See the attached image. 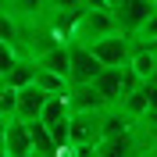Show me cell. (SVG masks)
<instances>
[{"label":"cell","mask_w":157,"mask_h":157,"mask_svg":"<svg viewBox=\"0 0 157 157\" xmlns=\"http://www.w3.org/2000/svg\"><path fill=\"white\" fill-rule=\"evenodd\" d=\"M128 39H132V47H150V50H157V7L150 11L132 32H128Z\"/></svg>","instance_id":"9c48e42d"},{"label":"cell","mask_w":157,"mask_h":157,"mask_svg":"<svg viewBox=\"0 0 157 157\" xmlns=\"http://www.w3.org/2000/svg\"><path fill=\"white\" fill-rule=\"evenodd\" d=\"M118 29L114 14H111V7H82L75 18V29H71V36L82 39V43H93V39L107 36V32Z\"/></svg>","instance_id":"6da1fadb"},{"label":"cell","mask_w":157,"mask_h":157,"mask_svg":"<svg viewBox=\"0 0 157 157\" xmlns=\"http://www.w3.org/2000/svg\"><path fill=\"white\" fill-rule=\"evenodd\" d=\"M64 47H68V82H89V78L104 68V64L93 57L89 43H82V39L68 36V39H64Z\"/></svg>","instance_id":"3957f363"},{"label":"cell","mask_w":157,"mask_h":157,"mask_svg":"<svg viewBox=\"0 0 157 157\" xmlns=\"http://www.w3.org/2000/svg\"><path fill=\"white\" fill-rule=\"evenodd\" d=\"M89 50H93V57H97L104 68H121V64L128 61L132 39H128L121 29H114V32H107V36L93 39V43H89Z\"/></svg>","instance_id":"7a4b0ae2"},{"label":"cell","mask_w":157,"mask_h":157,"mask_svg":"<svg viewBox=\"0 0 157 157\" xmlns=\"http://www.w3.org/2000/svg\"><path fill=\"white\" fill-rule=\"evenodd\" d=\"M32 78H36V64H32V57H21V54H18V61L11 64V71L4 75V82L18 89V86H25V82H32Z\"/></svg>","instance_id":"30bf717a"},{"label":"cell","mask_w":157,"mask_h":157,"mask_svg":"<svg viewBox=\"0 0 157 157\" xmlns=\"http://www.w3.org/2000/svg\"><path fill=\"white\" fill-rule=\"evenodd\" d=\"M104 4H107V7H114V4H118V0H104Z\"/></svg>","instance_id":"9a60e30c"},{"label":"cell","mask_w":157,"mask_h":157,"mask_svg":"<svg viewBox=\"0 0 157 157\" xmlns=\"http://www.w3.org/2000/svg\"><path fill=\"white\" fill-rule=\"evenodd\" d=\"M154 57H157V50H150V47H132V50H128L125 68L132 71L139 82H147V78H150V68H154Z\"/></svg>","instance_id":"52a82bcc"},{"label":"cell","mask_w":157,"mask_h":157,"mask_svg":"<svg viewBox=\"0 0 157 157\" xmlns=\"http://www.w3.org/2000/svg\"><path fill=\"white\" fill-rule=\"evenodd\" d=\"M43 93H68V75H57V71L36 68V78H32Z\"/></svg>","instance_id":"8fae6325"},{"label":"cell","mask_w":157,"mask_h":157,"mask_svg":"<svg viewBox=\"0 0 157 157\" xmlns=\"http://www.w3.org/2000/svg\"><path fill=\"white\" fill-rule=\"evenodd\" d=\"M154 7H157L154 0H118L114 7H111V14H114L118 29H121V32L128 36V32L136 29V25H139L143 18H147V14H150Z\"/></svg>","instance_id":"277c9868"},{"label":"cell","mask_w":157,"mask_h":157,"mask_svg":"<svg viewBox=\"0 0 157 157\" xmlns=\"http://www.w3.org/2000/svg\"><path fill=\"white\" fill-rule=\"evenodd\" d=\"M4 154H11V157H29L32 154L29 125L21 118H7V125H4Z\"/></svg>","instance_id":"8992f818"},{"label":"cell","mask_w":157,"mask_h":157,"mask_svg":"<svg viewBox=\"0 0 157 157\" xmlns=\"http://www.w3.org/2000/svg\"><path fill=\"white\" fill-rule=\"evenodd\" d=\"M18 61V50H14V43H7V39H0V78L11 71V64Z\"/></svg>","instance_id":"7c38bea8"},{"label":"cell","mask_w":157,"mask_h":157,"mask_svg":"<svg viewBox=\"0 0 157 157\" xmlns=\"http://www.w3.org/2000/svg\"><path fill=\"white\" fill-rule=\"evenodd\" d=\"M29 125V139H32V154H39V157H57V143L50 139V132H47V125L43 121H25Z\"/></svg>","instance_id":"ba28073f"},{"label":"cell","mask_w":157,"mask_h":157,"mask_svg":"<svg viewBox=\"0 0 157 157\" xmlns=\"http://www.w3.org/2000/svg\"><path fill=\"white\" fill-rule=\"evenodd\" d=\"M154 4H157V0H154Z\"/></svg>","instance_id":"2e32d148"},{"label":"cell","mask_w":157,"mask_h":157,"mask_svg":"<svg viewBox=\"0 0 157 157\" xmlns=\"http://www.w3.org/2000/svg\"><path fill=\"white\" fill-rule=\"evenodd\" d=\"M4 125H7V118H0V154H4Z\"/></svg>","instance_id":"5bb4252c"},{"label":"cell","mask_w":157,"mask_h":157,"mask_svg":"<svg viewBox=\"0 0 157 157\" xmlns=\"http://www.w3.org/2000/svg\"><path fill=\"white\" fill-rule=\"evenodd\" d=\"M78 0H43V11H61V7H75Z\"/></svg>","instance_id":"4fadbf2b"},{"label":"cell","mask_w":157,"mask_h":157,"mask_svg":"<svg viewBox=\"0 0 157 157\" xmlns=\"http://www.w3.org/2000/svg\"><path fill=\"white\" fill-rule=\"evenodd\" d=\"M43 100H47V93H43L36 82H25V86H18V89H14V118H21V121H32V118H39Z\"/></svg>","instance_id":"5b68a950"}]
</instances>
